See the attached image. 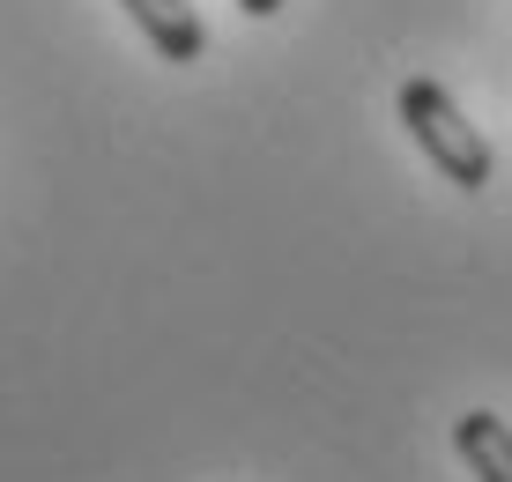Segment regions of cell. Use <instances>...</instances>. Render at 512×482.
<instances>
[{
	"mask_svg": "<svg viewBox=\"0 0 512 482\" xmlns=\"http://www.w3.org/2000/svg\"><path fill=\"white\" fill-rule=\"evenodd\" d=\"M453 453L468 460L475 482H512V423L490 416V408H468V416L453 423Z\"/></svg>",
	"mask_w": 512,
	"mask_h": 482,
	"instance_id": "obj_3",
	"label": "cell"
},
{
	"mask_svg": "<svg viewBox=\"0 0 512 482\" xmlns=\"http://www.w3.org/2000/svg\"><path fill=\"white\" fill-rule=\"evenodd\" d=\"M401 127H409V141L431 156V171L453 178L461 193H483L490 178H498L490 141L475 134V119L453 104L446 82H431V75H409V82H401Z\"/></svg>",
	"mask_w": 512,
	"mask_h": 482,
	"instance_id": "obj_1",
	"label": "cell"
},
{
	"mask_svg": "<svg viewBox=\"0 0 512 482\" xmlns=\"http://www.w3.org/2000/svg\"><path fill=\"white\" fill-rule=\"evenodd\" d=\"M119 8L134 15V30L156 45V60L171 67H193L208 52V23L193 15V0H119Z\"/></svg>",
	"mask_w": 512,
	"mask_h": 482,
	"instance_id": "obj_2",
	"label": "cell"
},
{
	"mask_svg": "<svg viewBox=\"0 0 512 482\" xmlns=\"http://www.w3.org/2000/svg\"><path fill=\"white\" fill-rule=\"evenodd\" d=\"M245 15H253V23H268V15H282V0H238Z\"/></svg>",
	"mask_w": 512,
	"mask_h": 482,
	"instance_id": "obj_4",
	"label": "cell"
}]
</instances>
